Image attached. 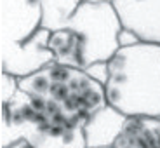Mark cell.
<instances>
[{
  "mask_svg": "<svg viewBox=\"0 0 160 148\" xmlns=\"http://www.w3.org/2000/svg\"><path fill=\"white\" fill-rule=\"evenodd\" d=\"M44 26L40 0H2V44L30 38Z\"/></svg>",
  "mask_w": 160,
  "mask_h": 148,
  "instance_id": "6",
  "label": "cell"
},
{
  "mask_svg": "<svg viewBox=\"0 0 160 148\" xmlns=\"http://www.w3.org/2000/svg\"><path fill=\"white\" fill-rule=\"evenodd\" d=\"M122 26L143 42L160 44V0H113Z\"/></svg>",
  "mask_w": 160,
  "mask_h": 148,
  "instance_id": "7",
  "label": "cell"
},
{
  "mask_svg": "<svg viewBox=\"0 0 160 148\" xmlns=\"http://www.w3.org/2000/svg\"><path fill=\"white\" fill-rule=\"evenodd\" d=\"M2 105L4 103H9L12 98L16 96V92L19 91V79L12 73H7V72H2Z\"/></svg>",
  "mask_w": 160,
  "mask_h": 148,
  "instance_id": "11",
  "label": "cell"
},
{
  "mask_svg": "<svg viewBox=\"0 0 160 148\" xmlns=\"http://www.w3.org/2000/svg\"><path fill=\"white\" fill-rule=\"evenodd\" d=\"M125 120L127 115L110 103L94 112L84 124L87 148H112Z\"/></svg>",
  "mask_w": 160,
  "mask_h": 148,
  "instance_id": "8",
  "label": "cell"
},
{
  "mask_svg": "<svg viewBox=\"0 0 160 148\" xmlns=\"http://www.w3.org/2000/svg\"><path fill=\"white\" fill-rule=\"evenodd\" d=\"M89 77H92L94 80H98L99 84L106 85L110 79V63L108 61H96V63L89 64L87 68H85Z\"/></svg>",
  "mask_w": 160,
  "mask_h": 148,
  "instance_id": "12",
  "label": "cell"
},
{
  "mask_svg": "<svg viewBox=\"0 0 160 148\" xmlns=\"http://www.w3.org/2000/svg\"><path fill=\"white\" fill-rule=\"evenodd\" d=\"M112 148H160V117L127 115Z\"/></svg>",
  "mask_w": 160,
  "mask_h": 148,
  "instance_id": "9",
  "label": "cell"
},
{
  "mask_svg": "<svg viewBox=\"0 0 160 148\" xmlns=\"http://www.w3.org/2000/svg\"><path fill=\"white\" fill-rule=\"evenodd\" d=\"M87 2H113V0H87Z\"/></svg>",
  "mask_w": 160,
  "mask_h": 148,
  "instance_id": "14",
  "label": "cell"
},
{
  "mask_svg": "<svg viewBox=\"0 0 160 148\" xmlns=\"http://www.w3.org/2000/svg\"><path fill=\"white\" fill-rule=\"evenodd\" d=\"M44 12V26L51 32L63 28L73 18L84 0H40Z\"/></svg>",
  "mask_w": 160,
  "mask_h": 148,
  "instance_id": "10",
  "label": "cell"
},
{
  "mask_svg": "<svg viewBox=\"0 0 160 148\" xmlns=\"http://www.w3.org/2000/svg\"><path fill=\"white\" fill-rule=\"evenodd\" d=\"M139 42H143V40L132 32V30L122 26V30H120V33H118V45L120 47H131V45H136V44H139Z\"/></svg>",
  "mask_w": 160,
  "mask_h": 148,
  "instance_id": "13",
  "label": "cell"
},
{
  "mask_svg": "<svg viewBox=\"0 0 160 148\" xmlns=\"http://www.w3.org/2000/svg\"><path fill=\"white\" fill-rule=\"evenodd\" d=\"M108 63V103L125 115L160 117V44L120 47Z\"/></svg>",
  "mask_w": 160,
  "mask_h": 148,
  "instance_id": "3",
  "label": "cell"
},
{
  "mask_svg": "<svg viewBox=\"0 0 160 148\" xmlns=\"http://www.w3.org/2000/svg\"><path fill=\"white\" fill-rule=\"evenodd\" d=\"M19 89L49 101L66 115L87 120L108 105L106 87L87 75L85 70L51 61L42 70L19 79Z\"/></svg>",
  "mask_w": 160,
  "mask_h": 148,
  "instance_id": "4",
  "label": "cell"
},
{
  "mask_svg": "<svg viewBox=\"0 0 160 148\" xmlns=\"http://www.w3.org/2000/svg\"><path fill=\"white\" fill-rule=\"evenodd\" d=\"M122 21L112 2L84 0L63 28L51 33L54 61L85 70L96 61H110L120 49Z\"/></svg>",
  "mask_w": 160,
  "mask_h": 148,
  "instance_id": "1",
  "label": "cell"
},
{
  "mask_svg": "<svg viewBox=\"0 0 160 148\" xmlns=\"http://www.w3.org/2000/svg\"><path fill=\"white\" fill-rule=\"evenodd\" d=\"M84 124L19 89L9 103L2 105V148L19 140L35 148H87Z\"/></svg>",
  "mask_w": 160,
  "mask_h": 148,
  "instance_id": "2",
  "label": "cell"
},
{
  "mask_svg": "<svg viewBox=\"0 0 160 148\" xmlns=\"http://www.w3.org/2000/svg\"><path fill=\"white\" fill-rule=\"evenodd\" d=\"M51 33V30L42 26L35 35L23 42L2 44V72L12 73L18 79H24L54 61L49 47Z\"/></svg>",
  "mask_w": 160,
  "mask_h": 148,
  "instance_id": "5",
  "label": "cell"
}]
</instances>
